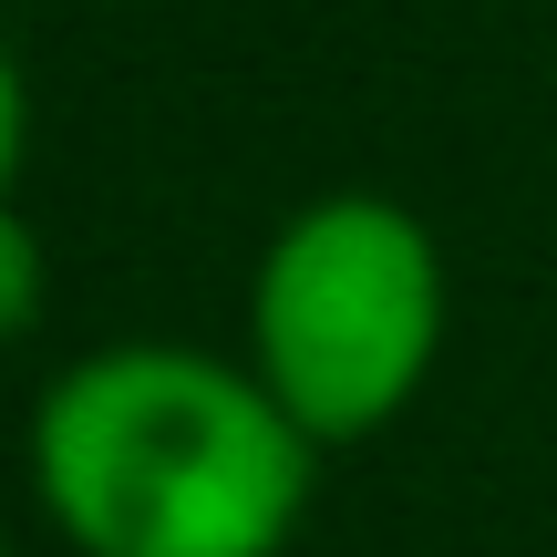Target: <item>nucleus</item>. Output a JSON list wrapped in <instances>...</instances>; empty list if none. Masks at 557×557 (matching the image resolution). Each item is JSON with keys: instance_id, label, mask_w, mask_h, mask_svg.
I'll return each mask as SVG.
<instances>
[{"instance_id": "f257e3e1", "label": "nucleus", "mask_w": 557, "mask_h": 557, "mask_svg": "<svg viewBox=\"0 0 557 557\" xmlns=\"http://www.w3.org/2000/svg\"><path fill=\"white\" fill-rule=\"evenodd\" d=\"M320 444L259 372L124 341L32 413V485L83 557H278Z\"/></svg>"}, {"instance_id": "f03ea898", "label": "nucleus", "mask_w": 557, "mask_h": 557, "mask_svg": "<svg viewBox=\"0 0 557 557\" xmlns=\"http://www.w3.org/2000/svg\"><path fill=\"white\" fill-rule=\"evenodd\" d=\"M259 382L310 444H351L423 393L444 341V259L393 197H320L259 259Z\"/></svg>"}, {"instance_id": "7ed1b4c3", "label": "nucleus", "mask_w": 557, "mask_h": 557, "mask_svg": "<svg viewBox=\"0 0 557 557\" xmlns=\"http://www.w3.org/2000/svg\"><path fill=\"white\" fill-rule=\"evenodd\" d=\"M32 299H41V259H32V227L0 207V331H21L32 320Z\"/></svg>"}, {"instance_id": "20e7f679", "label": "nucleus", "mask_w": 557, "mask_h": 557, "mask_svg": "<svg viewBox=\"0 0 557 557\" xmlns=\"http://www.w3.org/2000/svg\"><path fill=\"white\" fill-rule=\"evenodd\" d=\"M11 165H21V73L0 52V207H11Z\"/></svg>"}]
</instances>
